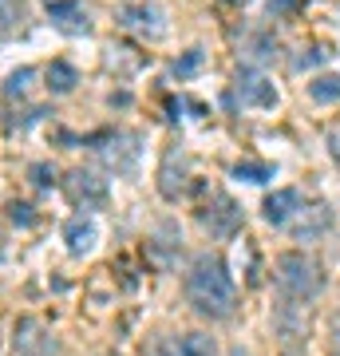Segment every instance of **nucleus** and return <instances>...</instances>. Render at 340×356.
Masks as SVG:
<instances>
[{
  "label": "nucleus",
  "mask_w": 340,
  "mask_h": 356,
  "mask_svg": "<svg viewBox=\"0 0 340 356\" xmlns=\"http://www.w3.org/2000/svg\"><path fill=\"white\" fill-rule=\"evenodd\" d=\"M186 301L194 305V313L210 321H226L238 305V285L229 277V269L222 257L202 254L186 273Z\"/></svg>",
  "instance_id": "obj_1"
},
{
  "label": "nucleus",
  "mask_w": 340,
  "mask_h": 356,
  "mask_svg": "<svg viewBox=\"0 0 340 356\" xmlns=\"http://www.w3.org/2000/svg\"><path fill=\"white\" fill-rule=\"evenodd\" d=\"M277 285L289 301H301L305 305V301H316L325 293V269H321L316 257L289 250V254L277 257Z\"/></svg>",
  "instance_id": "obj_2"
},
{
  "label": "nucleus",
  "mask_w": 340,
  "mask_h": 356,
  "mask_svg": "<svg viewBox=\"0 0 340 356\" xmlns=\"http://www.w3.org/2000/svg\"><path fill=\"white\" fill-rule=\"evenodd\" d=\"M198 222H202V229H206L210 238H218V242H229V238L241 229V206L234 202L229 194L214 191V194H210V202L198 210Z\"/></svg>",
  "instance_id": "obj_3"
},
{
  "label": "nucleus",
  "mask_w": 340,
  "mask_h": 356,
  "mask_svg": "<svg viewBox=\"0 0 340 356\" xmlns=\"http://www.w3.org/2000/svg\"><path fill=\"white\" fill-rule=\"evenodd\" d=\"M139 143L143 139L135 135V131H115V135H107V139L95 143V154L103 159L107 170H115V175H131V170L139 166V154H143Z\"/></svg>",
  "instance_id": "obj_4"
},
{
  "label": "nucleus",
  "mask_w": 340,
  "mask_h": 356,
  "mask_svg": "<svg viewBox=\"0 0 340 356\" xmlns=\"http://www.w3.org/2000/svg\"><path fill=\"white\" fill-rule=\"evenodd\" d=\"M63 191L83 210H99L107 202V178H99L95 170H72V175L63 178Z\"/></svg>",
  "instance_id": "obj_5"
},
{
  "label": "nucleus",
  "mask_w": 340,
  "mask_h": 356,
  "mask_svg": "<svg viewBox=\"0 0 340 356\" xmlns=\"http://www.w3.org/2000/svg\"><path fill=\"white\" fill-rule=\"evenodd\" d=\"M238 99H241V107H253V111H273L277 107V88L261 72L241 67L238 72Z\"/></svg>",
  "instance_id": "obj_6"
},
{
  "label": "nucleus",
  "mask_w": 340,
  "mask_h": 356,
  "mask_svg": "<svg viewBox=\"0 0 340 356\" xmlns=\"http://www.w3.org/2000/svg\"><path fill=\"white\" fill-rule=\"evenodd\" d=\"M273 329H277L281 337V348H297V344H305V332H309V313H305L301 301H281L277 313H273Z\"/></svg>",
  "instance_id": "obj_7"
},
{
  "label": "nucleus",
  "mask_w": 340,
  "mask_h": 356,
  "mask_svg": "<svg viewBox=\"0 0 340 356\" xmlns=\"http://www.w3.org/2000/svg\"><path fill=\"white\" fill-rule=\"evenodd\" d=\"M289 229L297 242H316V238H325L328 229H332V210L325 202H301V210L289 218Z\"/></svg>",
  "instance_id": "obj_8"
},
{
  "label": "nucleus",
  "mask_w": 340,
  "mask_h": 356,
  "mask_svg": "<svg viewBox=\"0 0 340 356\" xmlns=\"http://www.w3.org/2000/svg\"><path fill=\"white\" fill-rule=\"evenodd\" d=\"M56 341L48 337V329L36 317H20L13 332V356H51Z\"/></svg>",
  "instance_id": "obj_9"
},
{
  "label": "nucleus",
  "mask_w": 340,
  "mask_h": 356,
  "mask_svg": "<svg viewBox=\"0 0 340 356\" xmlns=\"http://www.w3.org/2000/svg\"><path fill=\"white\" fill-rule=\"evenodd\" d=\"M119 24H123L127 32L143 36V40H163L166 36L163 8H154V4H127L123 13H119Z\"/></svg>",
  "instance_id": "obj_10"
},
{
  "label": "nucleus",
  "mask_w": 340,
  "mask_h": 356,
  "mask_svg": "<svg viewBox=\"0 0 340 356\" xmlns=\"http://www.w3.org/2000/svg\"><path fill=\"white\" fill-rule=\"evenodd\" d=\"M63 242H67V254L72 257H88L99 245V222L91 214H76L63 226Z\"/></svg>",
  "instance_id": "obj_11"
},
{
  "label": "nucleus",
  "mask_w": 340,
  "mask_h": 356,
  "mask_svg": "<svg viewBox=\"0 0 340 356\" xmlns=\"http://www.w3.org/2000/svg\"><path fill=\"white\" fill-rule=\"evenodd\" d=\"M48 16H51V24L63 28V32H72V36H79V32L91 28L88 8L79 0H48Z\"/></svg>",
  "instance_id": "obj_12"
},
{
  "label": "nucleus",
  "mask_w": 340,
  "mask_h": 356,
  "mask_svg": "<svg viewBox=\"0 0 340 356\" xmlns=\"http://www.w3.org/2000/svg\"><path fill=\"white\" fill-rule=\"evenodd\" d=\"M301 210V194L297 191H273L269 198H265V206H261V214H265V222L269 226H289V218Z\"/></svg>",
  "instance_id": "obj_13"
},
{
  "label": "nucleus",
  "mask_w": 340,
  "mask_h": 356,
  "mask_svg": "<svg viewBox=\"0 0 340 356\" xmlns=\"http://www.w3.org/2000/svg\"><path fill=\"white\" fill-rule=\"evenodd\" d=\"M28 28V4L24 0H0V44L16 40Z\"/></svg>",
  "instance_id": "obj_14"
},
{
  "label": "nucleus",
  "mask_w": 340,
  "mask_h": 356,
  "mask_svg": "<svg viewBox=\"0 0 340 356\" xmlns=\"http://www.w3.org/2000/svg\"><path fill=\"white\" fill-rule=\"evenodd\" d=\"M44 79H48V91H56V95H67V91L79 83V76H76V67L72 64H63V60H56V64L44 72Z\"/></svg>",
  "instance_id": "obj_15"
},
{
  "label": "nucleus",
  "mask_w": 340,
  "mask_h": 356,
  "mask_svg": "<svg viewBox=\"0 0 340 356\" xmlns=\"http://www.w3.org/2000/svg\"><path fill=\"white\" fill-rule=\"evenodd\" d=\"M309 95L313 103H337L340 99V72H325L309 83Z\"/></svg>",
  "instance_id": "obj_16"
},
{
  "label": "nucleus",
  "mask_w": 340,
  "mask_h": 356,
  "mask_svg": "<svg viewBox=\"0 0 340 356\" xmlns=\"http://www.w3.org/2000/svg\"><path fill=\"white\" fill-rule=\"evenodd\" d=\"M178 356H218V344H214V337H206V332H186V337L178 341Z\"/></svg>",
  "instance_id": "obj_17"
},
{
  "label": "nucleus",
  "mask_w": 340,
  "mask_h": 356,
  "mask_svg": "<svg viewBox=\"0 0 340 356\" xmlns=\"http://www.w3.org/2000/svg\"><path fill=\"white\" fill-rule=\"evenodd\" d=\"M234 178H238V182H269V178H273V166H269V163H253V159H245V163L234 166Z\"/></svg>",
  "instance_id": "obj_18"
},
{
  "label": "nucleus",
  "mask_w": 340,
  "mask_h": 356,
  "mask_svg": "<svg viewBox=\"0 0 340 356\" xmlns=\"http://www.w3.org/2000/svg\"><path fill=\"white\" fill-rule=\"evenodd\" d=\"M325 60H332V48L328 44H313V48H301V56L293 60V67L305 72V67H316V64H325Z\"/></svg>",
  "instance_id": "obj_19"
},
{
  "label": "nucleus",
  "mask_w": 340,
  "mask_h": 356,
  "mask_svg": "<svg viewBox=\"0 0 340 356\" xmlns=\"http://www.w3.org/2000/svg\"><path fill=\"white\" fill-rule=\"evenodd\" d=\"M32 79H36V72H32V67H20V72H13V79H8L4 95H8V99H24L28 91H32Z\"/></svg>",
  "instance_id": "obj_20"
},
{
  "label": "nucleus",
  "mask_w": 340,
  "mask_h": 356,
  "mask_svg": "<svg viewBox=\"0 0 340 356\" xmlns=\"http://www.w3.org/2000/svg\"><path fill=\"white\" fill-rule=\"evenodd\" d=\"M202 64H206V56H202V48H190L182 60H175V76L178 79H190L194 72H202Z\"/></svg>",
  "instance_id": "obj_21"
},
{
  "label": "nucleus",
  "mask_w": 340,
  "mask_h": 356,
  "mask_svg": "<svg viewBox=\"0 0 340 356\" xmlns=\"http://www.w3.org/2000/svg\"><path fill=\"white\" fill-rule=\"evenodd\" d=\"M28 178H32L36 191H51V186H56V166L51 163H32L28 166Z\"/></svg>",
  "instance_id": "obj_22"
},
{
  "label": "nucleus",
  "mask_w": 340,
  "mask_h": 356,
  "mask_svg": "<svg viewBox=\"0 0 340 356\" xmlns=\"http://www.w3.org/2000/svg\"><path fill=\"white\" fill-rule=\"evenodd\" d=\"M143 356H178V344L170 337H151L143 341Z\"/></svg>",
  "instance_id": "obj_23"
},
{
  "label": "nucleus",
  "mask_w": 340,
  "mask_h": 356,
  "mask_svg": "<svg viewBox=\"0 0 340 356\" xmlns=\"http://www.w3.org/2000/svg\"><path fill=\"white\" fill-rule=\"evenodd\" d=\"M8 218H13L16 226H24V229L36 226V210H32L28 202H8Z\"/></svg>",
  "instance_id": "obj_24"
},
{
  "label": "nucleus",
  "mask_w": 340,
  "mask_h": 356,
  "mask_svg": "<svg viewBox=\"0 0 340 356\" xmlns=\"http://www.w3.org/2000/svg\"><path fill=\"white\" fill-rule=\"evenodd\" d=\"M328 154H332V163L340 166V131H332V135H328Z\"/></svg>",
  "instance_id": "obj_25"
},
{
  "label": "nucleus",
  "mask_w": 340,
  "mask_h": 356,
  "mask_svg": "<svg viewBox=\"0 0 340 356\" xmlns=\"http://www.w3.org/2000/svg\"><path fill=\"white\" fill-rule=\"evenodd\" d=\"M269 8H277V13H293V8H297V0H269Z\"/></svg>",
  "instance_id": "obj_26"
},
{
  "label": "nucleus",
  "mask_w": 340,
  "mask_h": 356,
  "mask_svg": "<svg viewBox=\"0 0 340 356\" xmlns=\"http://www.w3.org/2000/svg\"><path fill=\"white\" fill-rule=\"evenodd\" d=\"M305 353H309L305 344H297V348H281V356H305Z\"/></svg>",
  "instance_id": "obj_27"
},
{
  "label": "nucleus",
  "mask_w": 340,
  "mask_h": 356,
  "mask_svg": "<svg viewBox=\"0 0 340 356\" xmlns=\"http://www.w3.org/2000/svg\"><path fill=\"white\" fill-rule=\"evenodd\" d=\"M229 4H250V0H229Z\"/></svg>",
  "instance_id": "obj_28"
},
{
  "label": "nucleus",
  "mask_w": 340,
  "mask_h": 356,
  "mask_svg": "<svg viewBox=\"0 0 340 356\" xmlns=\"http://www.w3.org/2000/svg\"><path fill=\"white\" fill-rule=\"evenodd\" d=\"M0 250H4V234H0Z\"/></svg>",
  "instance_id": "obj_29"
}]
</instances>
